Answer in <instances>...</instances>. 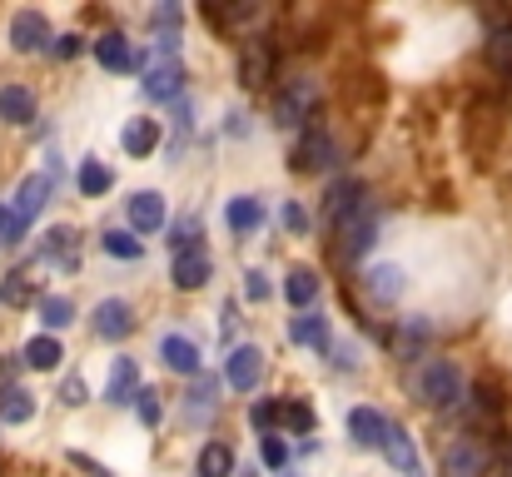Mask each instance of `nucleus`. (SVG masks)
<instances>
[{
    "instance_id": "obj_39",
    "label": "nucleus",
    "mask_w": 512,
    "mask_h": 477,
    "mask_svg": "<svg viewBox=\"0 0 512 477\" xmlns=\"http://www.w3.org/2000/svg\"><path fill=\"white\" fill-rule=\"evenodd\" d=\"M70 249H75V229H55V234H45V259H70Z\"/></svg>"
},
{
    "instance_id": "obj_17",
    "label": "nucleus",
    "mask_w": 512,
    "mask_h": 477,
    "mask_svg": "<svg viewBox=\"0 0 512 477\" xmlns=\"http://www.w3.org/2000/svg\"><path fill=\"white\" fill-rule=\"evenodd\" d=\"M160 363H165L170 373L199 378V348H194L184 333H165V338H160Z\"/></svg>"
},
{
    "instance_id": "obj_23",
    "label": "nucleus",
    "mask_w": 512,
    "mask_h": 477,
    "mask_svg": "<svg viewBox=\"0 0 512 477\" xmlns=\"http://www.w3.org/2000/svg\"><path fill=\"white\" fill-rule=\"evenodd\" d=\"M0 120L5 125H30L35 120V95L25 85H0Z\"/></svg>"
},
{
    "instance_id": "obj_8",
    "label": "nucleus",
    "mask_w": 512,
    "mask_h": 477,
    "mask_svg": "<svg viewBox=\"0 0 512 477\" xmlns=\"http://www.w3.org/2000/svg\"><path fill=\"white\" fill-rule=\"evenodd\" d=\"M488 473V448L473 438H458L443 448V477H483Z\"/></svg>"
},
{
    "instance_id": "obj_40",
    "label": "nucleus",
    "mask_w": 512,
    "mask_h": 477,
    "mask_svg": "<svg viewBox=\"0 0 512 477\" xmlns=\"http://www.w3.org/2000/svg\"><path fill=\"white\" fill-rule=\"evenodd\" d=\"M269 294H274V289H269V274L249 269V274H244V299H249V304H264Z\"/></svg>"
},
{
    "instance_id": "obj_7",
    "label": "nucleus",
    "mask_w": 512,
    "mask_h": 477,
    "mask_svg": "<svg viewBox=\"0 0 512 477\" xmlns=\"http://www.w3.org/2000/svg\"><path fill=\"white\" fill-rule=\"evenodd\" d=\"M274 80V45L269 40H249L239 50V85L244 90H264Z\"/></svg>"
},
{
    "instance_id": "obj_34",
    "label": "nucleus",
    "mask_w": 512,
    "mask_h": 477,
    "mask_svg": "<svg viewBox=\"0 0 512 477\" xmlns=\"http://www.w3.org/2000/svg\"><path fill=\"white\" fill-rule=\"evenodd\" d=\"M25 229H30V224H25V219H20V209L5 199V204H0V244H10V249H15V244H25Z\"/></svg>"
},
{
    "instance_id": "obj_48",
    "label": "nucleus",
    "mask_w": 512,
    "mask_h": 477,
    "mask_svg": "<svg viewBox=\"0 0 512 477\" xmlns=\"http://www.w3.org/2000/svg\"><path fill=\"white\" fill-rule=\"evenodd\" d=\"M60 55H65V60L80 55V35H60Z\"/></svg>"
},
{
    "instance_id": "obj_29",
    "label": "nucleus",
    "mask_w": 512,
    "mask_h": 477,
    "mask_svg": "<svg viewBox=\"0 0 512 477\" xmlns=\"http://www.w3.org/2000/svg\"><path fill=\"white\" fill-rule=\"evenodd\" d=\"M234 473V453L224 443H204L199 448V477H229Z\"/></svg>"
},
{
    "instance_id": "obj_38",
    "label": "nucleus",
    "mask_w": 512,
    "mask_h": 477,
    "mask_svg": "<svg viewBox=\"0 0 512 477\" xmlns=\"http://www.w3.org/2000/svg\"><path fill=\"white\" fill-rule=\"evenodd\" d=\"M279 224H284L289 234H299V239L309 234V214H304V209H299L294 199H284V209H279Z\"/></svg>"
},
{
    "instance_id": "obj_28",
    "label": "nucleus",
    "mask_w": 512,
    "mask_h": 477,
    "mask_svg": "<svg viewBox=\"0 0 512 477\" xmlns=\"http://www.w3.org/2000/svg\"><path fill=\"white\" fill-rule=\"evenodd\" d=\"M30 368H40V373H50V368H60V358H65V348H60V338L55 333H40V338H30L25 343V353H20Z\"/></svg>"
},
{
    "instance_id": "obj_13",
    "label": "nucleus",
    "mask_w": 512,
    "mask_h": 477,
    "mask_svg": "<svg viewBox=\"0 0 512 477\" xmlns=\"http://www.w3.org/2000/svg\"><path fill=\"white\" fill-rule=\"evenodd\" d=\"M229 388L234 393H249V388H259V378H264V353L254 348V343H239L234 353H229Z\"/></svg>"
},
{
    "instance_id": "obj_1",
    "label": "nucleus",
    "mask_w": 512,
    "mask_h": 477,
    "mask_svg": "<svg viewBox=\"0 0 512 477\" xmlns=\"http://www.w3.org/2000/svg\"><path fill=\"white\" fill-rule=\"evenodd\" d=\"M418 398L428 408H458L463 403V368L453 358H428L418 373Z\"/></svg>"
},
{
    "instance_id": "obj_31",
    "label": "nucleus",
    "mask_w": 512,
    "mask_h": 477,
    "mask_svg": "<svg viewBox=\"0 0 512 477\" xmlns=\"http://www.w3.org/2000/svg\"><path fill=\"white\" fill-rule=\"evenodd\" d=\"M40 323H45V328H70V323H75V304H70L65 294H45V299H40Z\"/></svg>"
},
{
    "instance_id": "obj_47",
    "label": "nucleus",
    "mask_w": 512,
    "mask_h": 477,
    "mask_svg": "<svg viewBox=\"0 0 512 477\" xmlns=\"http://www.w3.org/2000/svg\"><path fill=\"white\" fill-rule=\"evenodd\" d=\"M179 20V5H155V25H174Z\"/></svg>"
},
{
    "instance_id": "obj_2",
    "label": "nucleus",
    "mask_w": 512,
    "mask_h": 477,
    "mask_svg": "<svg viewBox=\"0 0 512 477\" xmlns=\"http://www.w3.org/2000/svg\"><path fill=\"white\" fill-rule=\"evenodd\" d=\"M373 234H378V214L368 209V199L334 224V254H339L343 264H353V259H363L368 249H373Z\"/></svg>"
},
{
    "instance_id": "obj_15",
    "label": "nucleus",
    "mask_w": 512,
    "mask_h": 477,
    "mask_svg": "<svg viewBox=\"0 0 512 477\" xmlns=\"http://www.w3.org/2000/svg\"><path fill=\"white\" fill-rule=\"evenodd\" d=\"M209 274H214V259H209L204 249H194V254H179V259H174V269H170V279H174V289H179V294H194V289H204V284H209Z\"/></svg>"
},
{
    "instance_id": "obj_50",
    "label": "nucleus",
    "mask_w": 512,
    "mask_h": 477,
    "mask_svg": "<svg viewBox=\"0 0 512 477\" xmlns=\"http://www.w3.org/2000/svg\"><path fill=\"white\" fill-rule=\"evenodd\" d=\"M244 477H259V473H244Z\"/></svg>"
},
{
    "instance_id": "obj_51",
    "label": "nucleus",
    "mask_w": 512,
    "mask_h": 477,
    "mask_svg": "<svg viewBox=\"0 0 512 477\" xmlns=\"http://www.w3.org/2000/svg\"><path fill=\"white\" fill-rule=\"evenodd\" d=\"M508 477H512V473H508Z\"/></svg>"
},
{
    "instance_id": "obj_33",
    "label": "nucleus",
    "mask_w": 512,
    "mask_h": 477,
    "mask_svg": "<svg viewBox=\"0 0 512 477\" xmlns=\"http://www.w3.org/2000/svg\"><path fill=\"white\" fill-rule=\"evenodd\" d=\"M100 244H105V254L110 259H140L145 249H140V239L130 234V229H110V234H100Z\"/></svg>"
},
{
    "instance_id": "obj_5",
    "label": "nucleus",
    "mask_w": 512,
    "mask_h": 477,
    "mask_svg": "<svg viewBox=\"0 0 512 477\" xmlns=\"http://www.w3.org/2000/svg\"><path fill=\"white\" fill-rule=\"evenodd\" d=\"M363 294H368L373 304L393 309V304L408 294V274H403V264H373V269L363 274Z\"/></svg>"
},
{
    "instance_id": "obj_22",
    "label": "nucleus",
    "mask_w": 512,
    "mask_h": 477,
    "mask_svg": "<svg viewBox=\"0 0 512 477\" xmlns=\"http://www.w3.org/2000/svg\"><path fill=\"white\" fill-rule=\"evenodd\" d=\"M358 204H363V184H358V179H339V184H329V194H324V219L339 224Z\"/></svg>"
},
{
    "instance_id": "obj_10",
    "label": "nucleus",
    "mask_w": 512,
    "mask_h": 477,
    "mask_svg": "<svg viewBox=\"0 0 512 477\" xmlns=\"http://www.w3.org/2000/svg\"><path fill=\"white\" fill-rule=\"evenodd\" d=\"M90 323H95V333H100L105 343H120V338H130V328H135V309H130L125 299H100Z\"/></svg>"
},
{
    "instance_id": "obj_26",
    "label": "nucleus",
    "mask_w": 512,
    "mask_h": 477,
    "mask_svg": "<svg viewBox=\"0 0 512 477\" xmlns=\"http://www.w3.org/2000/svg\"><path fill=\"white\" fill-rule=\"evenodd\" d=\"M75 184H80V194H85V199H100V194H110V189H115V169H110V164H100V159L90 155L85 164H80Z\"/></svg>"
},
{
    "instance_id": "obj_19",
    "label": "nucleus",
    "mask_w": 512,
    "mask_h": 477,
    "mask_svg": "<svg viewBox=\"0 0 512 477\" xmlns=\"http://www.w3.org/2000/svg\"><path fill=\"white\" fill-rule=\"evenodd\" d=\"M130 393H140V363H135V358H115V363H110V383H105V403L125 408Z\"/></svg>"
},
{
    "instance_id": "obj_3",
    "label": "nucleus",
    "mask_w": 512,
    "mask_h": 477,
    "mask_svg": "<svg viewBox=\"0 0 512 477\" xmlns=\"http://www.w3.org/2000/svg\"><path fill=\"white\" fill-rule=\"evenodd\" d=\"M319 110V85L314 80H289L284 90H279V100H274V125H284V130H304V120Z\"/></svg>"
},
{
    "instance_id": "obj_49",
    "label": "nucleus",
    "mask_w": 512,
    "mask_h": 477,
    "mask_svg": "<svg viewBox=\"0 0 512 477\" xmlns=\"http://www.w3.org/2000/svg\"><path fill=\"white\" fill-rule=\"evenodd\" d=\"M279 477H299V473H289V468H284V473H279Z\"/></svg>"
},
{
    "instance_id": "obj_43",
    "label": "nucleus",
    "mask_w": 512,
    "mask_h": 477,
    "mask_svg": "<svg viewBox=\"0 0 512 477\" xmlns=\"http://www.w3.org/2000/svg\"><path fill=\"white\" fill-rule=\"evenodd\" d=\"M60 398H65V403H70V408H80V403H85V383H80V378H75V373H70V378H65V383H60Z\"/></svg>"
},
{
    "instance_id": "obj_41",
    "label": "nucleus",
    "mask_w": 512,
    "mask_h": 477,
    "mask_svg": "<svg viewBox=\"0 0 512 477\" xmlns=\"http://www.w3.org/2000/svg\"><path fill=\"white\" fill-rule=\"evenodd\" d=\"M30 299V289H25V274H10L5 284H0V304H10V309H20Z\"/></svg>"
},
{
    "instance_id": "obj_27",
    "label": "nucleus",
    "mask_w": 512,
    "mask_h": 477,
    "mask_svg": "<svg viewBox=\"0 0 512 477\" xmlns=\"http://www.w3.org/2000/svg\"><path fill=\"white\" fill-rule=\"evenodd\" d=\"M284 299L294 304V309H309L314 299H319V274L314 269H289V279H284Z\"/></svg>"
},
{
    "instance_id": "obj_12",
    "label": "nucleus",
    "mask_w": 512,
    "mask_h": 477,
    "mask_svg": "<svg viewBox=\"0 0 512 477\" xmlns=\"http://www.w3.org/2000/svg\"><path fill=\"white\" fill-rule=\"evenodd\" d=\"M125 219H130L135 234H155V229H165V199L155 189H140V194L125 199Z\"/></svg>"
},
{
    "instance_id": "obj_35",
    "label": "nucleus",
    "mask_w": 512,
    "mask_h": 477,
    "mask_svg": "<svg viewBox=\"0 0 512 477\" xmlns=\"http://www.w3.org/2000/svg\"><path fill=\"white\" fill-rule=\"evenodd\" d=\"M170 244H174V259H179V254H194V249H199V219H194V214L174 224V229H170Z\"/></svg>"
},
{
    "instance_id": "obj_14",
    "label": "nucleus",
    "mask_w": 512,
    "mask_h": 477,
    "mask_svg": "<svg viewBox=\"0 0 512 477\" xmlns=\"http://www.w3.org/2000/svg\"><path fill=\"white\" fill-rule=\"evenodd\" d=\"M388 433H393V423H388L378 408H368V403H363V408H353V413H348V438H353L358 448H383V443H388Z\"/></svg>"
},
{
    "instance_id": "obj_45",
    "label": "nucleus",
    "mask_w": 512,
    "mask_h": 477,
    "mask_svg": "<svg viewBox=\"0 0 512 477\" xmlns=\"http://www.w3.org/2000/svg\"><path fill=\"white\" fill-rule=\"evenodd\" d=\"M329 353H334V368H343V373H348V368L358 363V348H353V343H334Z\"/></svg>"
},
{
    "instance_id": "obj_11",
    "label": "nucleus",
    "mask_w": 512,
    "mask_h": 477,
    "mask_svg": "<svg viewBox=\"0 0 512 477\" xmlns=\"http://www.w3.org/2000/svg\"><path fill=\"white\" fill-rule=\"evenodd\" d=\"M95 60H100L105 70H115V75H130V70H140V65H145V60H140V50L130 45V35H115V30L95 40Z\"/></svg>"
},
{
    "instance_id": "obj_37",
    "label": "nucleus",
    "mask_w": 512,
    "mask_h": 477,
    "mask_svg": "<svg viewBox=\"0 0 512 477\" xmlns=\"http://www.w3.org/2000/svg\"><path fill=\"white\" fill-rule=\"evenodd\" d=\"M279 418H284L294 433H314V408H309V403H299V398H294V403H284V413H279Z\"/></svg>"
},
{
    "instance_id": "obj_30",
    "label": "nucleus",
    "mask_w": 512,
    "mask_h": 477,
    "mask_svg": "<svg viewBox=\"0 0 512 477\" xmlns=\"http://www.w3.org/2000/svg\"><path fill=\"white\" fill-rule=\"evenodd\" d=\"M214 393H219V383L199 373L189 388V423H204V413H214Z\"/></svg>"
},
{
    "instance_id": "obj_20",
    "label": "nucleus",
    "mask_w": 512,
    "mask_h": 477,
    "mask_svg": "<svg viewBox=\"0 0 512 477\" xmlns=\"http://www.w3.org/2000/svg\"><path fill=\"white\" fill-rule=\"evenodd\" d=\"M289 343H299V348H319V353H329L334 348V333H329V318L324 314H299L289 323Z\"/></svg>"
},
{
    "instance_id": "obj_24",
    "label": "nucleus",
    "mask_w": 512,
    "mask_h": 477,
    "mask_svg": "<svg viewBox=\"0 0 512 477\" xmlns=\"http://www.w3.org/2000/svg\"><path fill=\"white\" fill-rule=\"evenodd\" d=\"M35 418V393H25L20 383H5L0 388V423H30Z\"/></svg>"
},
{
    "instance_id": "obj_6",
    "label": "nucleus",
    "mask_w": 512,
    "mask_h": 477,
    "mask_svg": "<svg viewBox=\"0 0 512 477\" xmlns=\"http://www.w3.org/2000/svg\"><path fill=\"white\" fill-rule=\"evenodd\" d=\"M45 45H50V20H45L40 10H15V15H10V50L35 55V50H45Z\"/></svg>"
},
{
    "instance_id": "obj_44",
    "label": "nucleus",
    "mask_w": 512,
    "mask_h": 477,
    "mask_svg": "<svg viewBox=\"0 0 512 477\" xmlns=\"http://www.w3.org/2000/svg\"><path fill=\"white\" fill-rule=\"evenodd\" d=\"M279 413H284V403H254V428H274Z\"/></svg>"
},
{
    "instance_id": "obj_25",
    "label": "nucleus",
    "mask_w": 512,
    "mask_h": 477,
    "mask_svg": "<svg viewBox=\"0 0 512 477\" xmlns=\"http://www.w3.org/2000/svg\"><path fill=\"white\" fill-rule=\"evenodd\" d=\"M224 219H229V229H234V234H254V229L264 224V204H259L254 194H239V199H229Z\"/></svg>"
},
{
    "instance_id": "obj_18",
    "label": "nucleus",
    "mask_w": 512,
    "mask_h": 477,
    "mask_svg": "<svg viewBox=\"0 0 512 477\" xmlns=\"http://www.w3.org/2000/svg\"><path fill=\"white\" fill-rule=\"evenodd\" d=\"M383 453H388V463H393L403 477H423V458H418V443H413L408 428H393L388 443H383Z\"/></svg>"
},
{
    "instance_id": "obj_32",
    "label": "nucleus",
    "mask_w": 512,
    "mask_h": 477,
    "mask_svg": "<svg viewBox=\"0 0 512 477\" xmlns=\"http://www.w3.org/2000/svg\"><path fill=\"white\" fill-rule=\"evenodd\" d=\"M488 65L512 75V25H498V30L488 35Z\"/></svg>"
},
{
    "instance_id": "obj_36",
    "label": "nucleus",
    "mask_w": 512,
    "mask_h": 477,
    "mask_svg": "<svg viewBox=\"0 0 512 477\" xmlns=\"http://www.w3.org/2000/svg\"><path fill=\"white\" fill-rule=\"evenodd\" d=\"M135 408H140V423H145V428H155V423L165 418V408H160V393H155V388H140V393H135Z\"/></svg>"
},
{
    "instance_id": "obj_4",
    "label": "nucleus",
    "mask_w": 512,
    "mask_h": 477,
    "mask_svg": "<svg viewBox=\"0 0 512 477\" xmlns=\"http://www.w3.org/2000/svg\"><path fill=\"white\" fill-rule=\"evenodd\" d=\"M50 199H55V174H25V179L15 184V194H10V204L20 209L25 224H35V219L45 214Z\"/></svg>"
},
{
    "instance_id": "obj_46",
    "label": "nucleus",
    "mask_w": 512,
    "mask_h": 477,
    "mask_svg": "<svg viewBox=\"0 0 512 477\" xmlns=\"http://www.w3.org/2000/svg\"><path fill=\"white\" fill-rule=\"evenodd\" d=\"M70 463H75L80 473H90V477H110V468H100V463H90L85 453H70Z\"/></svg>"
},
{
    "instance_id": "obj_42",
    "label": "nucleus",
    "mask_w": 512,
    "mask_h": 477,
    "mask_svg": "<svg viewBox=\"0 0 512 477\" xmlns=\"http://www.w3.org/2000/svg\"><path fill=\"white\" fill-rule=\"evenodd\" d=\"M264 463L279 468V473L289 468V448H284V438H264Z\"/></svg>"
},
{
    "instance_id": "obj_16",
    "label": "nucleus",
    "mask_w": 512,
    "mask_h": 477,
    "mask_svg": "<svg viewBox=\"0 0 512 477\" xmlns=\"http://www.w3.org/2000/svg\"><path fill=\"white\" fill-rule=\"evenodd\" d=\"M120 145H125V155L130 159H145L160 150V120H150V115H135L125 130H120Z\"/></svg>"
},
{
    "instance_id": "obj_21",
    "label": "nucleus",
    "mask_w": 512,
    "mask_h": 477,
    "mask_svg": "<svg viewBox=\"0 0 512 477\" xmlns=\"http://www.w3.org/2000/svg\"><path fill=\"white\" fill-rule=\"evenodd\" d=\"M145 95H150V100H170V105L184 100V70H179V60L155 65V70L145 75Z\"/></svg>"
},
{
    "instance_id": "obj_9",
    "label": "nucleus",
    "mask_w": 512,
    "mask_h": 477,
    "mask_svg": "<svg viewBox=\"0 0 512 477\" xmlns=\"http://www.w3.org/2000/svg\"><path fill=\"white\" fill-rule=\"evenodd\" d=\"M289 164H294L299 174L329 169V164H334V140H329V130H304L299 145H294V155H289Z\"/></svg>"
}]
</instances>
